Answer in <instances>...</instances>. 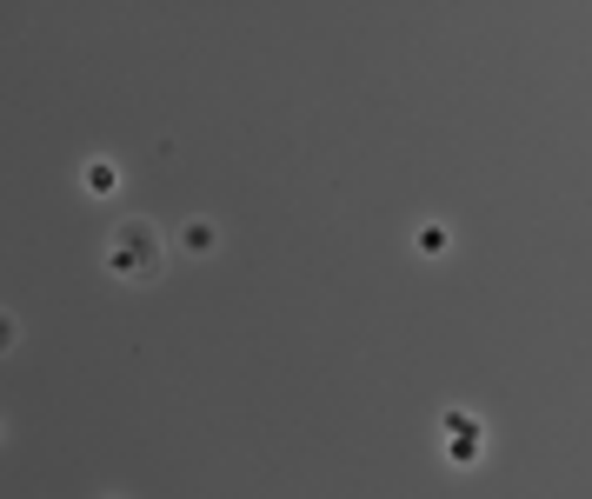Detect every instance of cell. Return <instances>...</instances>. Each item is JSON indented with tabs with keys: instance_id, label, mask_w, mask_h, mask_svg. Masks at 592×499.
Here are the masks:
<instances>
[{
	"instance_id": "obj_1",
	"label": "cell",
	"mask_w": 592,
	"mask_h": 499,
	"mask_svg": "<svg viewBox=\"0 0 592 499\" xmlns=\"http://www.w3.org/2000/svg\"><path fill=\"white\" fill-rule=\"evenodd\" d=\"M160 260H166V246H160V233L147 227V220H126V227H114V240H107V273L114 280H153L160 273Z\"/></svg>"
},
{
	"instance_id": "obj_2",
	"label": "cell",
	"mask_w": 592,
	"mask_h": 499,
	"mask_svg": "<svg viewBox=\"0 0 592 499\" xmlns=\"http://www.w3.org/2000/svg\"><path fill=\"white\" fill-rule=\"evenodd\" d=\"M80 187H87L93 200H107V193H120V166L114 160H87L80 166Z\"/></svg>"
},
{
	"instance_id": "obj_3",
	"label": "cell",
	"mask_w": 592,
	"mask_h": 499,
	"mask_svg": "<svg viewBox=\"0 0 592 499\" xmlns=\"http://www.w3.org/2000/svg\"><path fill=\"white\" fill-rule=\"evenodd\" d=\"M180 246H187V254H214V246H220V227H214V220H187V227H180Z\"/></svg>"
},
{
	"instance_id": "obj_4",
	"label": "cell",
	"mask_w": 592,
	"mask_h": 499,
	"mask_svg": "<svg viewBox=\"0 0 592 499\" xmlns=\"http://www.w3.org/2000/svg\"><path fill=\"white\" fill-rule=\"evenodd\" d=\"M413 246H419V254H426V260H440V254H446V246H453V233H446V227H440V220H426V227H419V233H413Z\"/></svg>"
},
{
	"instance_id": "obj_5",
	"label": "cell",
	"mask_w": 592,
	"mask_h": 499,
	"mask_svg": "<svg viewBox=\"0 0 592 499\" xmlns=\"http://www.w3.org/2000/svg\"><path fill=\"white\" fill-rule=\"evenodd\" d=\"M13 346H20V320H13V313H0V353H13Z\"/></svg>"
},
{
	"instance_id": "obj_6",
	"label": "cell",
	"mask_w": 592,
	"mask_h": 499,
	"mask_svg": "<svg viewBox=\"0 0 592 499\" xmlns=\"http://www.w3.org/2000/svg\"><path fill=\"white\" fill-rule=\"evenodd\" d=\"M0 439H7V420H0Z\"/></svg>"
}]
</instances>
